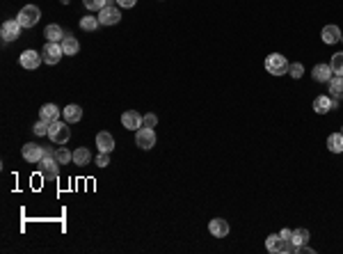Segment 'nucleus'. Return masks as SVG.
<instances>
[{
  "label": "nucleus",
  "mask_w": 343,
  "mask_h": 254,
  "mask_svg": "<svg viewBox=\"0 0 343 254\" xmlns=\"http://www.w3.org/2000/svg\"><path fill=\"white\" fill-rule=\"evenodd\" d=\"M121 7H114L108 2L103 9H99V21L101 25H117L119 21H121V12H119Z\"/></svg>",
  "instance_id": "obj_7"
},
{
  "label": "nucleus",
  "mask_w": 343,
  "mask_h": 254,
  "mask_svg": "<svg viewBox=\"0 0 343 254\" xmlns=\"http://www.w3.org/2000/svg\"><path fill=\"white\" fill-rule=\"evenodd\" d=\"M18 62H21V66L28 71H35L37 66L42 64V53H37V51H23L21 53V58H18Z\"/></svg>",
  "instance_id": "obj_11"
},
{
  "label": "nucleus",
  "mask_w": 343,
  "mask_h": 254,
  "mask_svg": "<svg viewBox=\"0 0 343 254\" xmlns=\"http://www.w3.org/2000/svg\"><path fill=\"white\" fill-rule=\"evenodd\" d=\"M44 35H46V39H48V42H57V44H59V42H62V39H64V35H66V32H64V30H62V28H59L57 23H51L46 30H44Z\"/></svg>",
  "instance_id": "obj_21"
},
{
  "label": "nucleus",
  "mask_w": 343,
  "mask_h": 254,
  "mask_svg": "<svg viewBox=\"0 0 343 254\" xmlns=\"http://www.w3.org/2000/svg\"><path fill=\"white\" fill-rule=\"evenodd\" d=\"M89 160H92V154H89V149L87 147H80L73 151V165H87Z\"/></svg>",
  "instance_id": "obj_24"
},
{
  "label": "nucleus",
  "mask_w": 343,
  "mask_h": 254,
  "mask_svg": "<svg viewBox=\"0 0 343 254\" xmlns=\"http://www.w3.org/2000/svg\"><path fill=\"white\" fill-rule=\"evenodd\" d=\"M327 149H330L332 154H341L343 151V133H332L327 137Z\"/></svg>",
  "instance_id": "obj_22"
},
{
  "label": "nucleus",
  "mask_w": 343,
  "mask_h": 254,
  "mask_svg": "<svg viewBox=\"0 0 343 254\" xmlns=\"http://www.w3.org/2000/svg\"><path fill=\"white\" fill-rule=\"evenodd\" d=\"M332 73H334V71H332L330 64H316L314 71H311V76H314L316 83H330Z\"/></svg>",
  "instance_id": "obj_17"
},
{
  "label": "nucleus",
  "mask_w": 343,
  "mask_h": 254,
  "mask_svg": "<svg viewBox=\"0 0 343 254\" xmlns=\"http://www.w3.org/2000/svg\"><path fill=\"white\" fill-rule=\"evenodd\" d=\"M96 165H99V167H108V165H110V154L101 151V154L96 156Z\"/></svg>",
  "instance_id": "obj_33"
},
{
  "label": "nucleus",
  "mask_w": 343,
  "mask_h": 254,
  "mask_svg": "<svg viewBox=\"0 0 343 254\" xmlns=\"http://www.w3.org/2000/svg\"><path fill=\"white\" fill-rule=\"evenodd\" d=\"M39 119H44V122H48V124L57 122L59 119V108L55 106V103H44V106L39 108Z\"/></svg>",
  "instance_id": "obj_15"
},
{
  "label": "nucleus",
  "mask_w": 343,
  "mask_h": 254,
  "mask_svg": "<svg viewBox=\"0 0 343 254\" xmlns=\"http://www.w3.org/2000/svg\"><path fill=\"white\" fill-rule=\"evenodd\" d=\"M341 30H339V25H325L323 28V32H320V37H323V42L325 44H337L341 42Z\"/></svg>",
  "instance_id": "obj_18"
},
{
  "label": "nucleus",
  "mask_w": 343,
  "mask_h": 254,
  "mask_svg": "<svg viewBox=\"0 0 343 254\" xmlns=\"http://www.w3.org/2000/svg\"><path fill=\"white\" fill-rule=\"evenodd\" d=\"M42 174L44 179H57L59 174V163L55 160V151H51V149H46V154L42 158Z\"/></svg>",
  "instance_id": "obj_5"
},
{
  "label": "nucleus",
  "mask_w": 343,
  "mask_h": 254,
  "mask_svg": "<svg viewBox=\"0 0 343 254\" xmlns=\"http://www.w3.org/2000/svg\"><path fill=\"white\" fill-rule=\"evenodd\" d=\"M23 158L28 160V163H32V165H37V163H42L44 154H46V149L42 147V144H35V142H28V144H23Z\"/></svg>",
  "instance_id": "obj_9"
},
{
  "label": "nucleus",
  "mask_w": 343,
  "mask_h": 254,
  "mask_svg": "<svg viewBox=\"0 0 343 254\" xmlns=\"http://www.w3.org/2000/svg\"><path fill=\"white\" fill-rule=\"evenodd\" d=\"M279 236L286 238V241H293V231H290V229H282V231H279Z\"/></svg>",
  "instance_id": "obj_35"
},
{
  "label": "nucleus",
  "mask_w": 343,
  "mask_h": 254,
  "mask_svg": "<svg viewBox=\"0 0 343 254\" xmlns=\"http://www.w3.org/2000/svg\"><path fill=\"white\" fill-rule=\"evenodd\" d=\"M137 0H117V7H124V9H130V7H135Z\"/></svg>",
  "instance_id": "obj_34"
},
{
  "label": "nucleus",
  "mask_w": 343,
  "mask_h": 254,
  "mask_svg": "<svg viewBox=\"0 0 343 254\" xmlns=\"http://www.w3.org/2000/svg\"><path fill=\"white\" fill-rule=\"evenodd\" d=\"M288 73H290V78H302V73H304V66L300 64V62H293V64H288Z\"/></svg>",
  "instance_id": "obj_29"
},
{
  "label": "nucleus",
  "mask_w": 343,
  "mask_h": 254,
  "mask_svg": "<svg viewBox=\"0 0 343 254\" xmlns=\"http://www.w3.org/2000/svg\"><path fill=\"white\" fill-rule=\"evenodd\" d=\"M62 51H64V55H78V51H80V44H78V39L71 35V32H66L64 39H62Z\"/></svg>",
  "instance_id": "obj_20"
},
{
  "label": "nucleus",
  "mask_w": 343,
  "mask_h": 254,
  "mask_svg": "<svg viewBox=\"0 0 343 254\" xmlns=\"http://www.w3.org/2000/svg\"><path fill=\"white\" fill-rule=\"evenodd\" d=\"M55 160H57L59 165H69V163H73V151H69L66 147H59L55 151Z\"/></svg>",
  "instance_id": "obj_25"
},
{
  "label": "nucleus",
  "mask_w": 343,
  "mask_h": 254,
  "mask_svg": "<svg viewBox=\"0 0 343 254\" xmlns=\"http://www.w3.org/2000/svg\"><path fill=\"white\" fill-rule=\"evenodd\" d=\"M330 94L334 96V99H343V76H332V80L330 83Z\"/></svg>",
  "instance_id": "obj_23"
},
{
  "label": "nucleus",
  "mask_w": 343,
  "mask_h": 254,
  "mask_svg": "<svg viewBox=\"0 0 343 254\" xmlns=\"http://www.w3.org/2000/svg\"><path fill=\"white\" fill-rule=\"evenodd\" d=\"M48 122H44V119H39L35 126H32V130H35V135H48Z\"/></svg>",
  "instance_id": "obj_30"
},
{
  "label": "nucleus",
  "mask_w": 343,
  "mask_h": 254,
  "mask_svg": "<svg viewBox=\"0 0 343 254\" xmlns=\"http://www.w3.org/2000/svg\"><path fill=\"white\" fill-rule=\"evenodd\" d=\"M62 2H64V5H66V2H69V0H62Z\"/></svg>",
  "instance_id": "obj_36"
},
{
  "label": "nucleus",
  "mask_w": 343,
  "mask_h": 254,
  "mask_svg": "<svg viewBox=\"0 0 343 254\" xmlns=\"http://www.w3.org/2000/svg\"><path fill=\"white\" fill-rule=\"evenodd\" d=\"M330 66H332V71H334L337 76H343V53H334V55H332Z\"/></svg>",
  "instance_id": "obj_27"
},
{
  "label": "nucleus",
  "mask_w": 343,
  "mask_h": 254,
  "mask_svg": "<svg viewBox=\"0 0 343 254\" xmlns=\"http://www.w3.org/2000/svg\"><path fill=\"white\" fill-rule=\"evenodd\" d=\"M101 25L99 16H83L80 18V28L85 30V32H92V30H96Z\"/></svg>",
  "instance_id": "obj_26"
},
{
  "label": "nucleus",
  "mask_w": 343,
  "mask_h": 254,
  "mask_svg": "<svg viewBox=\"0 0 343 254\" xmlns=\"http://www.w3.org/2000/svg\"><path fill=\"white\" fill-rule=\"evenodd\" d=\"M337 106H339V101L332 99V96H327V94H320V96H316V99H314V110L318 115L330 113V110H334Z\"/></svg>",
  "instance_id": "obj_12"
},
{
  "label": "nucleus",
  "mask_w": 343,
  "mask_h": 254,
  "mask_svg": "<svg viewBox=\"0 0 343 254\" xmlns=\"http://www.w3.org/2000/svg\"><path fill=\"white\" fill-rule=\"evenodd\" d=\"M87 9H103L108 5V0H83Z\"/></svg>",
  "instance_id": "obj_31"
},
{
  "label": "nucleus",
  "mask_w": 343,
  "mask_h": 254,
  "mask_svg": "<svg viewBox=\"0 0 343 254\" xmlns=\"http://www.w3.org/2000/svg\"><path fill=\"white\" fill-rule=\"evenodd\" d=\"M208 231H211L215 238H225V236H229V222L222 218H213L208 222Z\"/></svg>",
  "instance_id": "obj_14"
},
{
  "label": "nucleus",
  "mask_w": 343,
  "mask_h": 254,
  "mask_svg": "<svg viewBox=\"0 0 343 254\" xmlns=\"http://www.w3.org/2000/svg\"><path fill=\"white\" fill-rule=\"evenodd\" d=\"M135 144L140 149H154L156 144V130L154 128H147V126H142V128H137L135 130Z\"/></svg>",
  "instance_id": "obj_8"
},
{
  "label": "nucleus",
  "mask_w": 343,
  "mask_h": 254,
  "mask_svg": "<svg viewBox=\"0 0 343 254\" xmlns=\"http://www.w3.org/2000/svg\"><path fill=\"white\" fill-rule=\"evenodd\" d=\"M62 115H64V122H69V124H76V122H80V119H83V108L76 106V103H69V106L62 110Z\"/></svg>",
  "instance_id": "obj_19"
},
{
  "label": "nucleus",
  "mask_w": 343,
  "mask_h": 254,
  "mask_svg": "<svg viewBox=\"0 0 343 254\" xmlns=\"http://www.w3.org/2000/svg\"><path fill=\"white\" fill-rule=\"evenodd\" d=\"M341 133H343V130H341Z\"/></svg>",
  "instance_id": "obj_38"
},
{
  "label": "nucleus",
  "mask_w": 343,
  "mask_h": 254,
  "mask_svg": "<svg viewBox=\"0 0 343 254\" xmlns=\"http://www.w3.org/2000/svg\"><path fill=\"white\" fill-rule=\"evenodd\" d=\"M266 248H268V252L290 254V252H295V243L286 241V238H282L279 234H270V236L266 238Z\"/></svg>",
  "instance_id": "obj_1"
},
{
  "label": "nucleus",
  "mask_w": 343,
  "mask_h": 254,
  "mask_svg": "<svg viewBox=\"0 0 343 254\" xmlns=\"http://www.w3.org/2000/svg\"><path fill=\"white\" fill-rule=\"evenodd\" d=\"M293 243H295V248L297 245H307L309 243V231L307 229H295L293 231Z\"/></svg>",
  "instance_id": "obj_28"
},
{
  "label": "nucleus",
  "mask_w": 343,
  "mask_h": 254,
  "mask_svg": "<svg viewBox=\"0 0 343 254\" xmlns=\"http://www.w3.org/2000/svg\"><path fill=\"white\" fill-rule=\"evenodd\" d=\"M156 124H158V117L156 115H144L142 117V126H147V128H156Z\"/></svg>",
  "instance_id": "obj_32"
},
{
  "label": "nucleus",
  "mask_w": 343,
  "mask_h": 254,
  "mask_svg": "<svg viewBox=\"0 0 343 254\" xmlns=\"http://www.w3.org/2000/svg\"><path fill=\"white\" fill-rule=\"evenodd\" d=\"M48 137H51V142H55V144H66L69 142V137H71V128H69V122H53V124L48 126Z\"/></svg>",
  "instance_id": "obj_2"
},
{
  "label": "nucleus",
  "mask_w": 343,
  "mask_h": 254,
  "mask_svg": "<svg viewBox=\"0 0 343 254\" xmlns=\"http://www.w3.org/2000/svg\"><path fill=\"white\" fill-rule=\"evenodd\" d=\"M341 39H343V35H341Z\"/></svg>",
  "instance_id": "obj_37"
},
{
  "label": "nucleus",
  "mask_w": 343,
  "mask_h": 254,
  "mask_svg": "<svg viewBox=\"0 0 343 254\" xmlns=\"http://www.w3.org/2000/svg\"><path fill=\"white\" fill-rule=\"evenodd\" d=\"M96 147H99V151H106V154H110L114 149V137L113 133H108V130H101L99 135H96Z\"/></svg>",
  "instance_id": "obj_16"
},
{
  "label": "nucleus",
  "mask_w": 343,
  "mask_h": 254,
  "mask_svg": "<svg viewBox=\"0 0 343 254\" xmlns=\"http://www.w3.org/2000/svg\"><path fill=\"white\" fill-rule=\"evenodd\" d=\"M62 55H64V51H62V44H57V42H48L42 48V60L46 64H57L59 60H62Z\"/></svg>",
  "instance_id": "obj_6"
},
{
  "label": "nucleus",
  "mask_w": 343,
  "mask_h": 254,
  "mask_svg": "<svg viewBox=\"0 0 343 254\" xmlns=\"http://www.w3.org/2000/svg\"><path fill=\"white\" fill-rule=\"evenodd\" d=\"M266 71L272 73V76H284L286 71H288V60L284 55L279 53H272L266 58Z\"/></svg>",
  "instance_id": "obj_3"
},
{
  "label": "nucleus",
  "mask_w": 343,
  "mask_h": 254,
  "mask_svg": "<svg viewBox=\"0 0 343 254\" xmlns=\"http://www.w3.org/2000/svg\"><path fill=\"white\" fill-rule=\"evenodd\" d=\"M39 18H42V12H39V7L37 5H25L21 12H18L16 21L23 28H35L37 23H39Z\"/></svg>",
  "instance_id": "obj_4"
},
{
  "label": "nucleus",
  "mask_w": 343,
  "mask_h": 254,
  "mask_svg": "<svg viewBox=\"0 0 343 254\" xmlns=\"http://www.w3.org/2000/svg\"><path fill=\"white\" fill-rule=\"evenodd\" d=\"M121 124H124V128H128V130H137V128H142V117H140L137 110H126V113L121 115Z\"/></svg>",
  "instance_id": "obj_13"
},
{
  "label": "nucleus",
  "mask_w": 343,
  "mask_h": 254,
  "mask_svg": "<svg viewBox=\"0 0 343 254\" xmlns=\"http://www.w3.org/2000/svg\"><path fill=\"white\" fill-rule=\"evenodd\" d=\"M21 28L23 25L18 23L16 18H9V21H5V23L0 25V35H2L5 42H16L18 35H21Z\"/></svg>",
  "instance_id": "obj_10"
}]
</instances>
